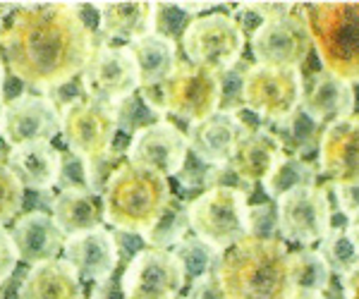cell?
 I'll use <instances>...</instances> for the list:
<instances>
[{
	"mask_svg": "<svg viewBox=\"0 0 359 299\" xmlns=\"http://www.w3.org/2000/svg\"><path fill=\"white\" fill-rule=\"evenodd\" d=\"M3 48L15 77L39 94H48L84 72L96 39L79 5L20 3Z\"/></svg>",
	"mask_w": 359,
	"mask_h": 299,
	"instance_id": "1",
	"label": "cell"
},
{
	"mask_svg": "<svg viewBox=\"0 0 359 299\" xmlns=\"http://www.w3.org/2000/svg\"><path fill=\"white\" fill-rule=\"evenodd\" d=\"M287 244L278 237H245L221 251L216 278L225 299H285L290 290Z\"/></svg>",
	"mask_w": 359,
	"mask_h": 299,
	"instance_id": "2",
	"label": "cell"
},
{
	"mask_svg": "<svg viewBox=\"0 0 359 299\" xmlns=\"http://www.w3.org/2000/svg\"><path fill=\"white\" fill-rule=\"evenodd\" d=\"M170 199L168 177L125 158L101 197L103 221L118 232L142 237L158 223Z\"/></svg>",
	"mask_w": 359,
	"mask_h": 299,
	"instance_id": "3",
	"label": "cell"
},
{
	"mask_svg": "<svg viewBox=\"0 0 359 299\" xmlns=\"http://www.w3.org/2000/svg\"><path fill=\"white\" fill-rule=\"evenodd\" d=\"M302 17L323 70L359 84V3H302Z\"/></svg>",
	"mask_w": 359,
	"mask_h": 299,
	"instance_id": "4",
	"label": "cell"
},
{
	"mask_svg": "<svg viewBox=\"0 0 359 299\" xmlns=\"http://www.w3.org/2000/svg\"><path fill=\"white\" fill-rule=\"evenodd\" d=\"M249 194L233 187H211L187 204L189 230L194 237L218 251L247 237Z\"/></svg>",
	"mask_w": 359,
	"mask_h": 299,
	"instance_id": "5",
	"label": "cell"
},
{
	"mask_svg": "<svg viewBox=\"0 0 359 299\" xmlns=\"http://www.w3.org/2000/svg\"><path fill=\"white\" fill-rule=\"evenodd\" d=\"M247 36L233 15L206 13L194 17L184 29L180 46L192 65L206 67L211 72H228L242 60Z\"/></svg>",
	"mask_w": 359,
	"mask_h": 299,
	"instance_id": "6",
	"label": "cell"
},
{
	"mask_svg": "<svg viewBox=\"0 0 359 299\" xmlns=\"http://www.w3.org/2000/svg\"><path fill=\"white\" fill-rule=\"evenodd\" d=\"M304 77L302 67L249 65L242 82V103L247 111L269 125H278L292 115L302 103Z\"/></svg>",
	"mask_w": 359,
	"mask_h": 299,
	"instance_id": "7",
	"label": "cell"
},
{
	"mask_svg": "<svg viewBox=\"0 0 359 299\" xmlns=\"http://www.w3.org/2000/svg\"><path fill=\"white\" fill-rule=\"evenodd\" d=\"M84 96L89 101L115 108L139 91V70L130 46L96 43L82 72Z\"/></svg>",
	"mask_w": 359,
	"mask_h": 299,
	"instance_id": "8",
	"label": "cell"
},
{
	"mask_svg": "<svg viewBox=\"0 0 359 299\" xmlns=\"http://www.w3.org/2000/svg\"><path fill=\"white\" fill-rule=\"evenodd\" d=\"M165 115L201 123L221 111V74L192 62H177L170 77L161 84Z\"/></svg>",
	"mask_w": 359,
	"mask_h": 299,
	"instance_id": "9",
	"label": "cell"
},
{
	"mask_svg": "<svg viewBox=\"0 0 359 299\" xmlns=\"http://www.w3.org/2000/svg\"><path fill=\"white\" fill-rule=\"evenodd\" d=\"M187 285L180 258L170 249L144 246L127 263L120 292L125 299H177Z\"/></svg>",
	"mask_w": 359,
	"mask_h": 299,
	"instance_id": "10",
	"label": "cell"
},
{
	"mask_svg": "<svg viewBox=\"0 0 359 299\" xmlns=\"http://www.w3.org/2000/svg\"><path fill=\"white\" fill-rule=\"evenodd\" d=\"M278 235L287 242L314 244L321 242L333 228V209L326 187H297L278 199L276 206Z\"/></svg>",
	"mask_w": 359,
	"mask_h": 299,
	"instance_id": "11",
	"label": "cell"
},
{
	"mask_svg": "<svg viewBox=\"0 0 359 299\" xmlns=\"http://www.w3.org/2000/svg\"><path fill=\"white\" fill-rule=\"evenodd\" d=\"M257 65L302 67L311 53V36L302 17V3L287 17L264 22L249 39Z\"/></svg>",
	"mask_w": 359,
	"mask_h": 299,
	"instance_id": "12",
	"label": "cell"
},
{
	"mask_svg": "<svg viewBox=\"0 0 359 299\" xmlns=\"http://www.w3.org/2000/svg\"><path fill=\"white\" fill-rule=\"evenodd\" d=\"M60 134L77 158H94L113 148L118 123L111 106L96 101H79L60 113Z\"/></svg>",
	"mask_w": 359,
	"mask_h": 299,
	"instance_id": "13",
	"label": "cell"
},
{
	"mask_svg": "<svg viewBox=\"0 0 359 299\" xmlns=\"http://www.w3.org/2000/svg\"><path fill=\"white\" fill-rule=\"evenodd\" d=\"M60 132V111L43 94H20L5 106L3 139L10 148L50 144Z\"/></svg>",
	"mask_w": 359,
	"mask_h": 299,
	"instance_id": "14",
	"label": "cell"
},
{
	"mask_svg": "<svg viewBox=\"0 0 359 299\" xmlns=\"http://www.w3.org/2000/svg\"><path fill=\"white\" fill-rule=\"evenodd\" d=\"M187 156V134L170 120H161L151 127L142 130L132 137L130 146H127V160L144 165L163 177H175L182 170Z\"/></svg>",
	"mask_w": 359,
	"mask_h": 299,
	"instance_id": "15",
	"label": "cell"
},
{
	"mask_svg": "<svg viewBox=\"0 0 359 299\" xmlns=\"http://www.w3.org/2000/svg\"><path fill=\"white\" fill-rule=\"evenodd\" d=\"M318 170L333 189L359 185V115L352 113L350 118L323 127L318 141Z\"/></svg>",
	"mask_w": 359,
	"mask_h": 299,
	"instance_id": "16",
	"label": "cell"
},
{
	"mask_svg": "<svg viewBox=\"0 0 359 299\" xmlns=\"http://www.w3.org/2000/svg\"><path fill=\"white\" fill-rule=\"evenodd\" d=\"M62 254L79 278H86L91 283H103V280L113 278L115 268L123 258L118 235L103 225L65 237Z\"/></svg>",
	"mask_w": 359,
	"mask_h": 299,
	"instance_id": "17",
	"label": "cell"
},
{
	"mask_svg": "<svg viewBox=\"0 0 359 299\" xmlns=\"http://www.w3.org/2000/svg\"><path fill=\"white\" fill-rule=\"evenodd\" d=\"M249 125L240 115L218 111L201 123L189 125L187 144L192 148V156L206 165H228L237 141L245 134Z\"/></svg>",
	"mask_w": 359,
	"mask_h": 299,
	"instance_id": "18",
	"label": "cell"
},
{
	"mask_svg": "<svg viewBox=\"0 0 359 299\" xmlns=\"http://www.w3.org/2000/svg\"><path fill=\"white\" fill-rule=\"evenodd\" d=\"M299 108L316 120L318 125H331L338 120L350 118L355 111V89L352 84L343 82L340 77L318 70L304 82V94Z\"/></svg>",
	"mask_w": 359,
	"mask_h": 299,
	"instance_id": "19",
	"label": "cell"
},
{
	"mask_svg": "<svg viewBox=\"0 0 359 299\" xmlns=\"http://www.w3.org/2000/svg\"><path fill=\"white\" fill-rule=\"evenodd\" d=\"M10 235H13L20 261L29 263V266L53 261L65 244V235L60 232V228L46 211H29V214L20 216Z\"/></svg>",
	"mask_w": 359,
	"mask_h": 299,
	"instance_id": "20",
	"label": "cell"
},
{
	"mask_svg": "<svg viewBox=\"0 0 359 299\" xmlns=\"http://www.w3.org/2000/svg\"><path fill=\"white\" fill-rule=\"evenodd\" d=\"M283 156H285V151H283V144L273 134V130L247 127L228 160V168L242 182L254 185V182H262Z\"/></svg>",
	"mask_w": 359,
	"mask_h": 299,
	"instance_id": "21",
	"label": "cell"
},
{
	"mask_svg": "<svg viewBox=\"0 0 359 299\" xmlns=\"http://www.w3.org/2000/svg\"><path fill=\"white\" fill-rule=\"evenodd\" d=\"M20 299H84L82 278L65 258L32 266L17 287Z\"/></svg>",
	"mask_w": 359,
	"mask_h": 299,
	"instance_id": "22",
	"label": "cell"
},
{
	"mask_svg": "<svg viewBox=\"0 0 359 299\" xmlns=\"http://www.w3.org/2000/svg\"><path fill=\"white\" fill-rule=\"evenodd\" d=\"M5 165L15 172L22 187H29L34 192H46L60 180L62 153L53 144H29V146L10 148Z\"/></svg>",
	"mask_w": 359,
	"mask_h": 299,
	"instance_id": "23",
	"label": "cell"
},
{
	"mask_svg": "<svg viewBox=\"0 0 359 299\" xmlns=\"http://www.w3.org/2000/svg\"><path fill=\"white\" fill-rule=\"evenodd\" d=\"M103 36L135 43L156 32V3H96Z\"/></svg>",
	"mask_w": 359,
	"mask_h": 299,
	"instance_id": "24",
	"label": "cell"
},
{
	"mask_svg": "<svg viewBox=\"0 0 359 299\" xmlns=\"http://www.w3.org/2000/svg\"><path fill=\"white\" fill-rule=\"evenodd\" d=\"M50 218L60 232L69 235L86 232V230H96L103 225V204L101 197L91 194L86 187L79 189H62L53 199L50 206Z\"/></svg>",
	"mask_w": 359,
	"mask_h": 299,
	"instance_id": "25",
	"label": "cell"
},
{
	"mask_svg": "<svg viewBox=\"0 0 359 299\" xmlns=\"http://www.w3.org/2000/svg\"><path fill=\"white\" fill-rule=\"evenodd\" d=\"M130 48L137 60L139 89L142 86H161L180 62L177 43L172 39L163 36V34H149V36L130 43Z\"/></svg>",
	"mask_w": 359,
	"mask_h": 299,
	"instance_id": "26",
	"label": "cell"
},
{
	"mask_svg": "<svg viewBox=\"0 0 359 299\" xmlns=\"http://www.w3.org/2000/svg\"><path fill=\"white\" fill-rule=\"evenodd\" d=\"M316 180H318V168L311 160L285 153V156L278 160L276 168L264 177L262 185H264V192L269 194L271 199L278 201L297 187H314Z\"/></svg>",
	"mask_w": 359,
	"mask_h": 299,
	"instance_id": "27",
	"label": "cell"
},
{
	"mask_svg": "<svg viewBox=\"0 0 359 299\" xmlns=\"http://www.w3.org/2000/svg\"><path fill=\"white\" fill-rule=\"evenodd\" d=\"M273 134L280 139L283 151L290 156L306 158L309 153L318 151V141L323 134V125L311 120L302 108H297L292 115H287L283 123L273 125Z\"/></svg>",
	"mask_w": 359,
	"mask_h": 299,
	"instance_id": "28",
	"label": "cell"
},
{
	"mask_svg": "<svg viewBox=\"0 0 359 299\" xmlns=\"http://www.w3.org/2000/svg\"><path fill=\"white\" fill-rule=\"evenodd\" d=\"M287 275H290V290L297 292H326L333 283L331 268L318 256V251L309 246L290 251Z\"/></svg>",
	"mask_w": 359,
	"mask_h": 299,
	"instance_id": "29",
	"label": "cell"
},
{
	"mask_svg": "<svg viewBox=\"0 0 359 299\" xmlns=\"http://www.w3.org/2000/svg\"><path fill=\"white\" fill-rule=\"evenodd\" d=\"M189 232V216H187V204L177 199H170L163 216L158 218V223L142 235V242L151 249H172L187 237Z\"/></svg>",
	"mask_w": 359,
	"mask_h": 299,
	"instance_id": "30",
	"label": "cell"
},
{
	"mask_svg": "<svg viewBox=\"0 0 359 299\" xmlns=\"http://www.w3.org/2000/svg\"><path fill=\"white\" fill-rule=\"evenodd\" d=\"M170 251L180 258V263H182V268H184V275L192 280L204 278V275L216 271V263H218V258H221V251L208 246L206 242H201L194 235L192 237H184L182 242L177 246H172Z\"/></svg>",
	"mask_w": 359,
	"mask_h": 299,
	"instance_id": "31",
	"label": "cell"
},
{
	"mask_svg": "<svg viewBox=\"0 0 359 299\" xmlns=\"http://www.w3.org/2000/svg\"><path fill=\"white\" fill-rule=\"evenodd\" d=\"M318 256L326 261V266L331 268V273L335 275H345L352 266L359 263V254L352 246L350 237H347L345 228L335 225L328 230L326 237L318 242Z\"/></svg>",
	"mask_w": 359,
	"mask_h": 299,
	"instance_id": "32",
	"label": "cell"
},
{
	"mask_svg": "<svg viewBox=\"0 0 359 299\" xmlns=\"http://www.w3.org/2000/svg\"><path fill=\"white\" fill-rule=\"evenodd\" d=\"M113 113H115L118 130H123L125 134H130V137L139 134L142 130L151 127V125L161 123V120H165L163 115L156 113L154 108L142 99V94H139V91H135L130 99L120 101L118 106L113 108Z\"/></svg>",
	"mask_w": 359,
	"mask_h": 299,
	"instance_id": "33",
	"label": "cell"
},
{
	"mask_svg": "<svg viewBox=\"0 0 359 299\" xmlns=\"http://www.w3.org/2000/svg\"><path fill=\"white\" fill-rule=\"evenodd\" d=\"M123 151H118V148H111V151L106 153H98L94 158H84V182H86V189H89L91 194H96V197H103V192H106L108 182H111L113 172L123 165Z\"/></svg>",
	"mask_w": 359,
	"mask_h": 299,
	"instance_id": "34",
	"label": "cell"
},
{
	"mask_svg": "<svg viewBox=\"0 0 359 299\" xmlns=\"http://www.w3.org/2000/svg\"><path fill=\"white\" fill-rule=\"evenodd\" d=\"M22 204H25V187L8 165L0 163V228H5V223L20 214Z\"/></svg>",
	"mask_w": 359,
	"mask_h": 299,
	"instance_id": "35",
	"label": "cell"
},
{
	"mask_svg": "<svg viewBox=\"0 0 359 299\" xmlns=\"http://www.w3.org/2000/svg\"><path fill=\"white\" fill-rule=\"evenodd\" d=\"M192 20L194 17L182 13L175 3H156V34H163L175 43H180L184 29Z\"/></svg>",
	"mask_w": 359,
	"mask_h": 299,
	"instance_id": "36",
	"label": "cell"
},
{
	"mask_svg": "<svg viewBox=\"0 0 359 299\" xmlns=\"http://www.w3.org/2000/svg\"><path fill=\"white\" fill-rule=\"evenodd\" d=\"M247 67L249 65L240 60L233 70L221 74V111L237 115L245 108V103H242V82H245Z\"/></svg>",
	"mask_w": 359,
	"mask_h": 299,
	"instance_id": "37",
	"label": "cell"
},
{
	"mask_svg": "<svg viewBox=\"0 0 359 299\" xmlns=\"http://www.w3.org/2000/svg\"><path fill=\"white\" fill-rule=\"evenodd\" d=\"M278 218L271 204H257L247 209V237H276Z\"/></svg>",
	"mask_w": 359,
	"mask_h": 299,
	"instance_id": "38",
	"label": "cell"
},
{
	"mask_svg": "<svg viewBox=\"0 0 359 299\" xmlns=\"http://www.w3.org/2000/svg\"><path fill=\"white\" fill-rule=\"evenodd\" d=\"M208 172H211V165H206V163H201L199 158H194L189 160H184V165H182V170L177 172V180H180V185H182L184 189H208Z\"/></svg>",
	"mask_w": 359,
	"mask_h": 299,
	"instance_id": "39",
	"label": "cell"
},
{
	"mask_svg": "<svg viewBox=\"0 0 359 299\" xmlns=\"http://www.w3.org/2000/svg\"><path fill=\"white\" fill-rule=\"evenodd\" d=\"M17 261H20V256H17L13 235H10V230L0 228V287L13 278Z\"/></svg>",
	"mask_w": 359,
	"mask_h": 299,
	"instance_id": "40",
	"label": "cell"
},
{
	"mask_svg": "<svg viewBox=\"0 0 359 299\" xmlns=\"http://www.w3.org/2000/svg\"><path fill=\"white\" fill-rule=\"evenodd\" d=\"M57 185H60L62 189L86 187L82 158L72 156V153H62V168H60V180H57Z\"/></svg>",
	"mask_w": 359,
	"mask_h": 299,
	"instance_id": "41",
	"label": "cell"
},
{
	"mask_svg": "<svg viewBox=\"0 0 359 299\" xmlns=\"http://www.w3.org/2000/svg\"><path fill=\"white\" fill-rule=\"evenodd\" d=\"M46 99H48L53 106L57 108V111H65V108H69V106H74V103H79V101H84L86 96H84V86H82V82H69V84H65V86H57V89H53V91H48V94H43Z\"/></svg>",
	"mask_w": 359,
	"mask_h": 299,
	"instance_id": "42",
	"label": "cell"
},
{
	"mask_svg": "<svg viewBox=\"0 0 359 299\" xmlns=\"http://www.w3.org/2000/svg\"><path fill=\"white\" fill-rule=\"evenodd\" d=\"M242 8L249 10L259 22H273L280 17H287L297 8V3H242Z\"/></svg>",
	"mask_w": 359,
	"mask_h": 299,
	"instance_id": "43",
	"label": "cell"
},
{
	"mask_svg": "<svg viewBox=\"0 0 359 299\" xmlns=\"http://www.w3.org/2000/svg\"><path fill=\"white\" fill-rule=\"evenodd\" d=\"M184 299H225L221 283H218L216 273H208L204 278H196L189 285V292Z\"/></svg>",
	"mask_w": 359,
	"mask_h": 299,
	"instance_id": "44",
	"label": "cell"
},
{
	"mask_svg": "<svg viewBox=\"0 0 359 299\" xmlns=\"http://www.w3.org/2000/svg\"><path fill=\"white\" fill-rule=\"evenodd\" d=\"M333 194H335V199H338V206L345 216L359 211V185L357 187H335Z\"/></svg>",
	"mask_w": 359,
	"mask_h": 299,
	"instance_id": "45",
	"label": "cell"
},
{
	"mask_svg": "<svg viewBox=\"0 0 359 299\" xmlns=\"http://www.w3.org/2000/svg\"><path fill=\"white\" fill-rule=\"evenodd\" d=\"M340 292H343V299H359V263L345 275H340Z\"/></svg>",
	"mask_w": 359,
	"mask_h": 299,
	"instance_id": "46",
	"label": "cell"
},
{
	"mask_svg": "<svg viewBox=\"0 0 359 299\" xmlns=\"http://www.w3.org/2000/svg\"><path fill=\"white\" fill-rule=\"evenodd\" d=\"M115 292V285H113V278L103 280V283H94V292H91V299H118Z\"/></svg>",
	"mask_w": 359,
	"mask_h": 299,
	"instance_id": "47",
	"label": "cell"
},
{
	"mask_svg": "<svg viewBox=\"0 0 359 299\" xmlns=\"http://www.w3.org/2000/svg\"><path fill=\"white\" fill-rule=\"evenodd\" d=\"M345 232H347V237H350L352 246H355V251L359 254V211H355V214L347 216Z\"/></svg>",
	"mask_w": 359,
	"mask_h": 299,
	"instance_id": "48",
	"label": "cell"
},
{
	"mask_svg": "<svg viewBox=\"0 0 359 299\" xmlns=\"http://www.w3.org/2000/svg\"><path fill=\"white\" fill-rule=\"evenodd\" d=\"M285 299H328L323 292H297V290H292V292H287V297Z\"/></svg>",
	"mask_w": 359,
	"mask_h": 299,
	"instance_id": "49",
	"label": "cell"
},
{
	"mask_svg": "<svg viewBox=\"0 0 359 299\" xmlns=\"http://www.w3.org/2000/svg\"><path fill=\"white\" fill-rule=\"evenodd\" d=\"M5 106H8V101H5V96H0V134H3V118H5Z\"/></svg>",
	"mask_w": 359,
	"mask_h": 299,
	"instance_id": "50",
	"label": "cell"
},
{
	"mask_svg": "<svg viewBox=\"0 0 359 299\" xmlns=\"http://www.w3.org/2000/svg\"><path fill=\"white\" fill-rule=\"evenodd\" d=\"M3 89H5V62L0 60V96H3Z\"/></svg>",
	"mask_w": 359,
	"mask_h": 299,
	"instance_id": "51",
	"label": "cell"
},
{
	"mask_svg": "<svg viewBox=\"0 0 359 299\" xmlns=\"http://www.w3.org/2000/svg\"><path fill=\"white\" fill-rule=\"evenodd\" d=\"M3 36H5V27H3V17H0V46H3Z\"/></svg>",
	"mask_w": 359,
	"mask_h": 299,
	"instance_id": "52",
	"label": "cell"
},
{
	"mask_svg": "<svg viewBox=\"0 0 359 299\" xmlns=\"http://www.w3.org/2000/svg\"><path fill=\"white\" fill-rule=\"evenodd\" d=\"M177 299H180V297H177Z\"/></svg>",
	"mask_w": 359,
	"mask_h": 299,
	"instance_id": "53",
	"label": "cell"
}]
</instances>
